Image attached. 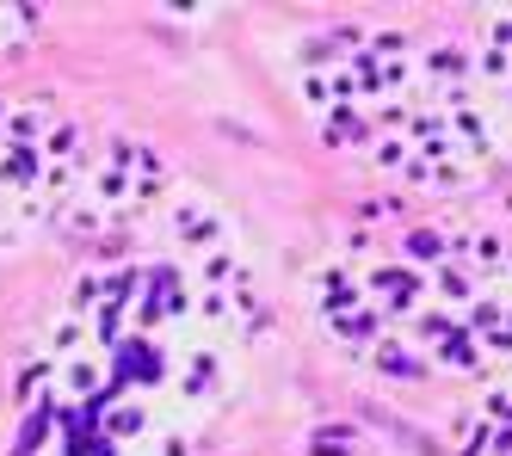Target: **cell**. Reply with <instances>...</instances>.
Masks as SVG:
<instances>
[{
  "label": "cell",
  "instance_id": "cell-1",
  "mask_svg": "<svg viewBox=\"0 0 512 456\" xmlns=\"http://www.w3.org/2000/svg\"><path fill=\"white\" fill-rule=\"evenodd\" d=\"M315 309L383 376L512 370V241L463 216H395L327 253Z\"/></svg>",
  "mask_w": 512,
  "mask_h": 456
},
{
  "label": "cell",
  "instance_id": "cell-2",
  "mask_svg": "<svg viewBox=\"0 0 512 456\" xmlns=\"http://www.w3.org/2000/svg\"><path fill=\"white\" fill-rule=\"evenodd\" d=\"M303 99L334 148H352L414 192H463L512 148L469 37L445 31H321L303 62Z\"/></svg>",
  "mask_w": 512,
  "mask_h": 456
},
{
  "label": "cell",
  "instance_id": "cell-3",
  "mask_svg": "<svg viewBox=\"0 0 512 456\" xmlns=\"http://www.w3.org/2000/svg\"><path fill=\"white\" fill-rule=\"evenodd\" d=\"M457 456H512V370L488 376L457 420Z\"/></svg>",
  "mask_w": 512,
  "mask_h": 456
},
{
  "label": "cell",
  "instance_id": "cell-4",
  "mask_svg": "<svg viewBox=\"0 0 512 456\" xmlns=\"http://www.w3.org/2000/svg\"><path fill=\"white\" fill-rule=\"evenodd\" d=\"M463 37H469L475 68H482V81H488L500 118H506V136H512V13H482Z\"/></svg>",
  "mask_w": 512,
  "mask_h": 456
}]
</instances>
